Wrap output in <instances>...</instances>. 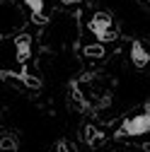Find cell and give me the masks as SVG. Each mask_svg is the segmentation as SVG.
<instances>
[{"label":"cell","instance_id":"obj_4","mask_svg":"<svg viewBox=\"0 0 150 152\" xmlns=\"http://www.w3.org/2000/svg\"><path fill=\"white\" fill-rule=\"evenodd\" d=\"M131 63H133L136 70H145L148 63H150V51H148L140 41H133V44H131Z\"/></svg>","mask_w":150,"mask_h":152},{"label":"cell","instance_id":"obj_7","mask_svg":"<svg viewBox=\"0 0 150 152\" xmlns=\"http://www.w3.org/2000/svg\"><path fill=\"white\" fill-rule=\"evenodd\" d=\"M0 147H3V152H15V150H17V140H15V135H10V133H3V138H0Z\"/></svg>","mask_w":150,"mask_h":152},{"label":"cell","instance_id":"obj_1","mask_svg":"<svg viewBox=\"0 0 150 152\" xmlns=\"http://www.w3.org/2000/svg\"><path fill=\"white\" fill-rule=\"evenodd\" d=\"M87 29L95 34V39H97L99 44L116 41V39H119V31H116L114 20H111V15H109V12H97V15L87 22Z\"/></svg>","mask_w":150,"mask_h":152},{"label":"cell","instance_id":"obj_9","mask_svg":"<svg viewBox=\"0 0 150 152\" xmlns=\"http://www.w3.org/2000/svg\"><path fill=\"white\" fill-rule=\"evenodd\" d=\"M102 138H104V135H99V133L95 130V126H87V128H85V140H87L90 145H95V142L102 140Z\"/></svg>","mask_w":150,"mask_h":152},{"label":"cell","instance_id":"obj_11","mask_svg":"<svg viewBox=\"0 0 150 152\" xmlns=\"http://www.w3.org/2000/svg\"><path fill=\"white\" fill-rule=\"evenodd\" d=\"M58 3H63V5H78V3H82V0H58Z\"/></svg>","mask_w":150,"mask_h":152},{"label":"cell","instance_id":"obj_3","mask_svg":"<svg viewBox=\"0 0 150 152\" xmlns=\"http://www.w3.org/2000/svg\"><path fill=\"white\" fill-rule=\"evenodd\" d=\"M15 58H17V63H27L29 58H32V34H17L15 36Z\"/></svg>","mask_w":150,"mask_h":152},{"label":"cell","instance_id":"obj_10","mask_svg":"<svg viewBox=\"0 0 150 152\" xmlns=\"http://www.w3.org/2000/svg\"><path fill=\"white\" fill-rule=\"evenodd\" d=\"M56 152H70V145L68 142H58L56 145Z\"/></svg>","mask_w":150,"mask_h":152},{"label":"cell","instance_id":"obj_5","mask_svg":"<svg viewBox=\"0 0 150 152\" xmlns=\"http://www.w3.org/2000/svg\"><path fill=\"white\" fill-rule=\"evenodd\" d=\"M3 77H15V80H20L24 87H29V89H39L41 87V80L39 77H34V75H29L27 70L24 72H3Z\"/></svg>","mask_w":150,"mask_h":152},{"label":"cell","instance_id":"obj_6","mask_svg":"<svg viewBox=\"0 0 150 152\" xmlns=\"http://www.w3.org/2000/svg\"><path fill=\"white\" fill-rule=\"evenodd\" d=\"M104 44H95V46H85V51H82V56H85V58H104Z\"/></svg>","mask_w":150,"mask_h":152},{"label":"cell","instance_id":"obj_8","mask_svg":"<svg viewBox=\"0 0 150 152\" xmlns=\"http://www.w3.org/2000/svg\"><path fill=\"white\" fill-rule=\"evenodd\" d=\"M22 3L32 10V17H41V12H44V0H22Z\"/></svg>","mask_w":150,"mask_h":152},{"label":"cell","instance_id":"obj_12","mask_svg":"<svg viewBox=\"0 0 150 152\" xmlns=\"http://www.w3.org/2000/svg\"><path fill=\"white\" fill-rule=\"evenodd\" d=\"M145 3H150V0H145Z\"/></svg>","mask_w":150,"mask_h":152},{"label":"cell","instance_id":"obj_2","mask_svg":"<svg viewBox=\"0 0 150 152\" xmlns=\"http://www.w3.org/2000/svg\"><path fill=\"white\" fill-rule=\"evenodd\" d=\"M145 133H150V109L124 118L121 128L116 130V135H119V138H121V135H124V138H138V135H145Z\"/></svg>","mask_w":150,"mask_h":152}]
</instances>
